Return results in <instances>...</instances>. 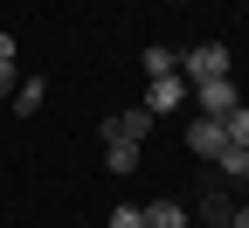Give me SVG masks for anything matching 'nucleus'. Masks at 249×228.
<instances>
[{
  "label": "nucleus",
  "instance_id": "1",
  "mask_svg": "<svg viewBox=\"0 0 249 228\" xmlns=\"http://www.w3.org/2000/svg\"><path fill=\"white\" fill-rule=\"evenodd\" d=\"M235 70V55H229V42H194L180 55V76H187V90L194 83H214V76H229Z\"/></svg>",
  "mask_w": 249,
  "mask_h": 228
},
{
  "label": "nucleus",
  "instance_id": "2",
  "mask_svg": "<svg viewBox=\"0 0 249 228\" xmlns=\"http://www.w3.org/2000/svg\"><path fill=\"white\" fill-rule=\"evenodd\" d=\"M194 104H201V118H229L242 104V90H235V76H214V83H194Z\"/></svg>",
  "mask_w": 249,
  "mask_h": 228
},
{
  "label": "nucleus",
  "instance_id": "3",
  "mask_svg": "<svg viewBox=\"0 0 249 228\" xmlns=\"http://www.w3.org/2000/svg\"><path fill=\"white\" fill-rule=\"evenodd\" d=\"M97 132H104V139H124V145H145V139H152V111H145V104H132V111L104 118Z\"/></svg>",
  "mask_w": 249,
  "mask_h": 228
},
{
  "label": "nucleus",
  "instance_id": "4",
  "mask_svg": "<svg viewBox=\"0 0 249 228\" xmlns=\"http://www.w3.org/2000/svg\"><path fill=\"white\" fill-rule=\"evenodd\" d=\"M229 145V132H222V118H187V152L194 159H208L214 166V152Z\"/></svg>",
  "mask_w": 249,
  "mask_h": 228
},
{
  "label": "nucleus",
  "instance_id": "5",
  "mask_svg": "<svg viewBox=\"0 0 249 228\" xmlns=\"http://www.w3.org/2000/svg\"><path fill=\"white\" fill-rule=\"evenodd\" d=\"M187 97H194V90H187V76H152V97H145V111H152V118H160V111H180Z\"/></svg>",
  "mask_w": 249,
  "mask_h": 228
},
{
  "label": "nucleus",
  "instance_id": "6",
  "mask_svg": "<svg viewBox=\"0 0 249 228\" xmlns=\"http://www.w3.org/2000/svg\"><path fill=\"white\" fill-rule=\"evenodd\" d=\"M139 159H145V145H124V139H104V166H111V173H139Z\"/></svg>",
  "mask_w": 249,
  "mask_h": 228
},
{
  "label": "nucleus",
  "instance_id": "7",
  "mask_svg": "<svg viewBox=\"0 0 249 228\" xmlns=\"http://www.w3.org/2000/svg\"><path fill=\"white\" fill-rule=\"evenodd\" d=\"M214 173L222 180H249V145H222L214 152Z\"/></svg>",
  "mask_w": 249,
  "mask_h": 228
},
{
  "label": "nucleus",
  "instance_id": "8",
  "mask_svg": "<svg viewBox=\"0 0 249 228\" xmlns=\"http://www.w3.org/2000/svg\"><path fill=\"white\" fill-rule=\"evenodd\" d=\"M145 214V228H187V208L180 201H152V208H139Z\"/></svg>",
  "mask_w": 249,
  "mask_h": 228
},
{
  "label": "nucleus",
  "instance_id": "9",
  "mask_svg": "<svg viewBox=\"0 0 249 228\" xmlns=\"http://www.w3.org/2000/svg\"><path fill=\"white\" fill-rule=\"evenodd\" d=\"M139 62H145V76H180V55H173V49H160V42H152Z\"/></svg>",
  "mask_w": 249,
  "mask_h": 228
},
{
  "label": "nucleus",
  "instance_id": "10",
  "mask_svg": "<svg viewBox=\"0 0 249 228\" xmlns=\"http://www.w3.org/2000/svg\"><path fill=\"white\" fill-rule=\"evenodd\" d=\"M7 104H14V111H42V76H21V90L7 97Z\"/></svg>",
  "mask_w": 249,
  "mask_h": 228
},
{
  "label": "nucleus",
  "instance_id": "11",
  "mask_svg": "<svg viewBox=\"0 0 249 228\" xmlns=\"http://www.w3.org/2000/svg\"><path fill=\"white\" fill-rule=\"evenodd\" d=\"M229 214H235V208L222 201V193H208V201H201V228H229Z\"/></svg>",
  "mask_w": 249,
  "mask_h": 228
},
{
  "label": "nucleus",
  "instance_id": "12",
  "mask_svg": "<svg viewBox=\"0 0 249 228\" xmlns=\"http://www.w3.org/2000/svg\"><path fill=\"white\" fill-rule=\"evenodd\" d=\"M222 132H229V145H249V104H235V111L222 118Z\"/></svg>",
  "mask_w": 249,
  "mask_h": 228
},
{
  "label": "nucleus",
  "instance_id": "13",
  "mask_svg": "<svg viewBox=\"0 0 249 228\" xmlns=\"http://www.w3.org/2000/svg\"><path fill=\"white\" fill-rule=\"evenodd\" d=\"M104 228H145V214H139L132 201H124V208H111V221H104Z\"/></svg>",
  "mask_w": 249,
  "mask_h": 228
},
{
  "label": "nucleus",
  "instance_id": "14",
  "mask_svg": "<svg viewBox=\"0 0 249 228\" xmlns=\"http://www.w3.org/2000/svg\"><path fill=\"white\" fill-rule=\"evenodd\" d=\"M21 90V76H14V62H0V97H14Z\"/></svg>",
  "mask_w": 249,
  "mask_h": 228
},
{
  "label": "nucleus",
  "instance_id": "15",
  "mask_svg": "<svg viewBox=\"0 0 249 228\" xmlns=\"http://www.w3.org/2000/svg\"><path fill=\"white\" fill-rule=\"evenodd\" d=\"M0 62H14V35H7V28H0Z\"/></svg>",
  "mask_w": 249,
  "mask_h": 228
},
{
  "label": "nucleus",
  "instance_id": "16",
  "mask_svg": "<svg viewBox=\"0 0 249 228\" xmlns=\"http://www.w3.org/2000/svg\"><path fill=\"white\" fill-rule=\"evenodd\" d=\"M229 228H249V208H235V214H229Z\"/></svg>",
  "mask_w": 249,
  "mask_h": 228
},
{
  "label": "nucleus",
  "instance_id": "17",
  "mask_svg": "<svg viewBox=\"0 0 249 228\" xmlns=\"http://www.w3.org/2000/svg\"><path fill=\"white\" fill-rule=\"evenodd\" d=\"M180 7H187V0H180Z\"/></svg>",
  "mask_w": 249,
  "mask_h": 228
}]
</instances>
